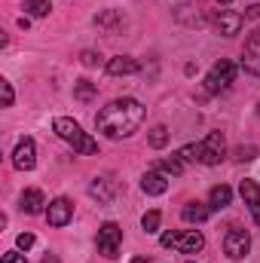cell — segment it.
Here are the masks:
<instances>
[{
  "label": "cell",
  "instance_id": "11",
  "mask_svg": "<svg viewBox=\"0 0 260 263\" xmlns=\"http://www.w3.org/2000/svg\"><path fill=\"white\" fill-rule=\"evenodd\" d=\"M12 165H15L18 172H31V168L37 165L34 141H31V138H22V141H18V147H15V153H12Z\"/></svg>",
  "mask_w": 260,
  "mask_h": 263
},
{
  "label": "cell",
  "instance_id": "9",
  "mask_svg": "<svg viewBox=\"0 0 260 263\" xmlns=\"http://www.w3.org/2000/svg\"><path fill=\"white\" fill-rule=\"evenodd\" d=\"M70 217H73V205H70V199L59 196L49 202V211H46V220H49V227H67L70 223Z\"/></svg>",
  "mask_w": 260,
  "mask_h": 263
},
{
  "label": "cell",
  "instance_id": "21",
  "mask_svg": "<svg viewBox=\"0 0 260 263\" xmlns=\"http://www.w3.org/2000/svg\"><path fill=\"white\" fill-rule=\"evenodd\" d=\"M25 12H31V15H49V9H52V3L49 0H25V6H22Z\"/></svg>",
  "mask_w": 260,
  "mask_h": 263
},
{
  "label": "cell",
  "instance_id": "22",
  "mask_svg": "<svg viewBox=\"0 0 260 263\" xmlns=\"http://www.w3.org/2000/svg\"><path fill=\"white\" fill-rule=\"evenodd\" d=\"M147 141H150V147H156V150L165 147V144H169V129H165V126H153Z\"/></svg>",
  "mask_w": 260,
  "mask_h": 263
},
{
  "label": "cell",
  "instance_id": "5",
  "mask_svg": "<svg viewBox=\"0 0 260 263\" xmlns=\"http://www.w3.org/2000/svg\"><path fill=\"white\" fill-rule=\"evenodd\" d=\"M120 245H123V230H120V223H114V220L101 223V230H98V254L114 260V257L120 254Z\"/></svg>",
  "mask_w": 260,
  "mask_h": 263
},
{
  "label": "cell",
  "instance_id": "6",
  "mask_svg": "<svg viewBox=\"0 0 260 263\" xmlns=\"http://www.w3.org/2000/svg\"><path fill=\"white\" fill-rule=\"evenodd\" d=\"M159 242H162V248H178V251H184V254H196V251H202V245H205L202 233H196V230H187V233H165Z\"/></svg>",
  "mask_w": 260,
  "mask_h": 263
},
{
  "label": "cell",
  "instance_id": "2",
  "mask_svg": "<svg viewBox=\"0 0 260 263\" xmlns=\"http://www.w3.org/2000/svg\"><path fill=\"white\" fill-rule=\"evenodd\" d=\"M52 129H55V135H59L62 141H67L77 153H83V156H95V153H98V144L80 129V123H73V120H67V117H59V120L52 123Z\"/></svg>",
  "mask_w": 260,
  "mask_h": 263
},
{
  "label": "cell",
  "instance_id": "8",
  "mask_svg": "<svg viewBox=\"0 0 260 263\" xmlns=\"http://www.w3.org/2000/svg\"><path fill=\"white\" fill-rule=\"evenodd\" d=\"M211 25H214V31H217V34L233 37V34H239V31H242L245 15H239V12H233V9H220V12H214V15H211Z\"/></svg>",
  "mask_w": 260,
  "mask_h": 263
},
{
  "label": "cell",
  "instance_id": "7",
  "mask_svg": "<svg viewBox=\"0 0 260 263\" xmlns=\"http://www.w3.org/2000/svg\"><path fill=\"white\" fill-rule=\"evenodd\" d=\"M248 248H251V236H248L245 230L233 227V230L227 233V239H224V251H227V257H230V260H242V257L248 254Z\"/></svg>",
  "mask_w": 260,
  "mask_h": 263
},
{
  "label": "cell",
  "instance_id": "28",
  "mask_svg": "<svg viewBox=\"0 0 260 263\" xmlns=\"http://www.w3.org/2000/svg\"><path fill=\"white\" fill-rule=\"evenodd\" d=\"M98 59H101V55H98V52H92V49H86V52H83V65H98Z\"/></svg>",
  "mask_w": 260,
  "mask_h": 263
},
{
  "label": "cell",
  "instance_id": "15",
  "mask_svg": "<svg viewBox=\"0 0 260 263\" xmlns=\"http://www.w3.org/2000/svg\"><path fill=\"white\" fill-rule=\"evenodd\" d=\"M43 205H46L43 190L31 187V190H25V193H22V211H28V214H40V211H43Z\"/></svg>",
  "mask_w": 260,
  "mask_h": 263
},
{
  "label": "cell",
  "instance_id": "33",
  "mask_svg": "<svg viewBox=\"0 0 260 263\" xmlns=\"http://www.w3.org/2000/svg\"><path fill=\"white\" fill-rule=\"evenodd\" d=\"M257 117H260V104H257Z\"/></svg>",
  "mask_w": 260,
  "mask_h": 263
},
{
  "label": "cell",
  "instance_id": "4",
  "mask_svg": "<svg viewBox=\"0 0 260 263\" xmlns=\"http://www.w3.org/2000/svg\"><path fill=\"white\" fill-rule=\"evenodd\" d=\"M224 156H227V141H224L220 132H208L205 141L196 147V159H199L202 165H220Z\"/></svg>",
  "mask_w": 260,
  "mask_h": 263
},
{
  "label": "cell",
  "instance_id": "12",
  "mask_svg": "<svg viewBox=\"0 0 260 263\" xmlns=\"http://www.w3.org/2000/svg\"><path fill=\"white\" fill-rule=\"evenodd\" d=\"M239 193L245 199V205H248L254 223H260V184L257 181H242V184H239Z\"/></svg>",
  "mask_w": 260,
  "mask_h": 263
},
{
  "label": "cell",
  "instance_id": "14",
  "mask_svg": "<svg viewBox=\"0 0 260 263\" xmlns=\"http://www.w3.org/2000/svg\"><path fill=\"white\" fill-rule=\"evenodd\" d=\"M138 70H141V65L135 59H129V55H117V59L107 62V73L110 77H126V73H138Z\"/></svg>",
  "mask_w": 260,
  "mask_h": 263
},
{
  "label": "cell",
  "instance_id": "18",
  "mask_svg": "<svg viewBox=\"0 0 260 263\" xmlns=\"http://www.w3.org/2000/svg\"><path fill=\"white\" fill-rule=\"evenodd\" d=\"M230 202H233V190H230L227 184H217V187H211V196H208V205H211L214 211L227 208Z\"/></svg>",
  "mask_w": 260,
  "mask_h": 263
},
{
  "label": "cell",
  "instance_id": "20",
  "mask_svg": "<svg viewBox=\"0 0 260 263\" xmlns=\"http://www.w3.org/2000/svg\"><path fill=\"white\" fill-rule=\"evenodd\" d=\"M98 95V86L95 83H89V80H77L73 83V98L77 101H92Z\"/></svg>",
  "mask_w": 260,
  "mask_h": 263
},
{
  "label": "cell",
  "instance_id": "17",
  "mask_svg": "<svg viewBox=\"0 0 260 263\" xmlns=\"http://www.w3.org/2000/svg\"><path fill=\"white\" fill-rule=\"evenodd\" d=\"M89 193L98 199L101 205H107V202H114V184H110L107 178H95L92 187H89Z\"/></svg>",
  "mask_w": 260,
  "mask_h": 263
},
{
  "label": "cell",
  "instance_id": "25",
  "mask_svg": "<svg viewBox=\"0 0 260 263\" xmlns=\"http://www.w3.org/2000/svg\"><path fill=\"white\" fill-rule=\"evenodd\" d=\"M254 153H257L254 147H239V150H236V159L245 162V159H254Z\"/></svg>",
  "mask_w": 260,
  "mask_h": 263
},
{
  "label": "cell",
  "instance_id": "13",
  "mask_svg": "<svg viewBox=\"0 0 260 263\" xmlns=\"http://www.w3.org/2000/svg\"><path fill=\"white\" fill-rule=\"evenodd\" d=\"M141 187H144V193H147V196H162V193L169 190V178H165L162 172H156V168H153V172H147V175L141 178Z\"/></svg>",
  "mask_w": 260,
  "mask_h": 263
},
{
  "label": "cell",
  "instance_id": "26",
  "mask_svg": "<svg viewBox=\"0 0 260 263\" xmlns=\"http://www.w3.org/2000/svg\"><path fill=\"white\" fill-rule=\"evenodd\" d=\"M15 245H18V248H22V251H28V248H31V245H34V236H31V233H22V236H18V239H15Z\"/></svg>",
  "mask_w": 260,
  "mask_h": 263
},
{
  "label": "cell",
  "instance_id": "30",
  "mask_svg": "<svg viewBox=\"0 0 260 263\" xmlns=\"http://www.w3.org/2000/svg\"><path fill=\"white\" fill-rule=\"evenodd\" d=\"M248 18H260V3H254V6H248V12H245Z\"/></svg>",
  "mask_w": 260,
  "mask_h": 263
},
{
  "label": "cell",
  "instance_id": "23",
  "mask_svg": "<svg viewBox=\"0 0 260 263\" xmlns=\"http://www.w3.org/2000/svg\"><path fill=\"white\" fill-rule=\"evenodd\" d=\"M159 220H162V214H159V211H147V214L141 217L144 233H156V230H159Z\"/></svg>",
  "mask_w": 260,
  "mask_h": 263
},
{
  "label": "cell",
  "instance_id": "19",
  "mask_svg": "<svg viewBox=\"0 0 260 263\" xmlns=\"http://www.w3.org/2000/svg\"><path fill=\"white\" fill-rule=\"evenodd\" d=\"M156 172H162L165 178H178V175H184V159H181V156L159 159V162H156Z\"/></svg>",
  "mask_w": 260,
  "mask_h": 263
},
{
  "label": "cell",
  "instance_id": "27",
  "mask_svg": "<svg viewBox=\"0 0 260 263\" xmlns=\"http://www.w3.org/2000/svg\"><path fill=\"white\" fill-rule=\"evenodd\" d=\"M0 263H28L25 260V254H18V251H9V254H3V260Z\"/></svg>",
  "mask_w": 260,
  "mask_h": 263
},
{
  "label": "cell",
  "instance_id": "16",
  "mask_svg": "<svg viewBox=\"0 0 260 263\" xmlns=\"http://www.w3.org/2000/svg\"><path fill=\"white\" fill-rule=\"evenodd\" d=\"M208 214H211V205H202V202H187L184 211H181V217H184L187 223H202Z\"/></svg>",
  "mask_w": 260,
  "mask_h": 263
},
{
  "label": "cell",
  "instance_id": "29",
  "mask_svg": "<svg viewBox=\"0 0 260 263\" xmlns=\"http://www.w3.org/2000/svg\"><path fill=\"white\" fill-rule=\"evenodd\" d=\"M193 153H196V147H193V144H190V147H184V150H181V153H178V156H181V159H184V162H193V159H196Z\"/></svg>",
  "mask_w": 260,
  "mask_h": 263
},
{
  "label": "cell",
  "instance_id": "32",
  "mask_svg": "<svg viewBox=\"0 0 260 263\" xmlns=\"http://www.w3.org/2000/svg\"><path fill=\"white\" fill-rule=\"evenodd\" d=\"M217 3H233V0H217Z\"/></svg>",
  "mask_w": 260,
  "mask_h": 263
},
{
  "label": "cell",
  "instance_id": "3",
  "mask_svg": "<svg viewBox=\"0 0 260 263\" xmlns=\"http://www.w3.org/2000/svg\"><path fill=\"white\" fill-rule=\"evenodd\" d=\"M233 80H236V65H233L230 59H220V62H214L211 70H208L205 89H208L211 95H217V92H227V89L233 86Z\"/></svg>",
  "mask_w": 260,
  "mask_h": 263
},
{
  "label": "cell",
  "instance_id": "1",
  "mask_svg": "<svg viewBox=\"0 0 260 263\" xmlns=\"http://www.w3.org/2000/svg\"><path fill=\"white\" fill-rule=\"evenodd\" d=\"M141 123H144V107L135 98H117L107 107H101L98 117H95L98 132L107 135V138H114V141L117 138H129Z\"/></svg>",
  "mask_w": 260,
  "mask_h": 263
},
{
  "label": "cell",
  "instance_id": "31",
  "mask_svg": "<svg viewBox=\"0 0 260 263\" xmlns=\"http://www.w3.org/2000/svg\"><path fill=\"white\" fill-rule=\"evenodd\" d=\"M43 263H59V257H55V254H46V257H43Z\"/></svg>",
  "mask_w": 260,
  "mask_h": 263
},
{
  "label": "cell",
  "instance_id": "24",
  "mask_svg": "<svg viewBox=\"0 0 260 263\" xmlns=\"http://www.w3.org/2000/svg\"><path fill=\"white\" fill-rule=\"evenodd\" d=\"M0 89H3V107H12V86L3 80V83H0Z\"/></svg>",
  "mask_w": 260,
  "mask_h": 263
},
{
  "label": "cell",
  "instance_id": "10",
  "mask_svg": "<svg viewBox=\"0 0 260 263\" xmlns=\"http://www.w3.org/2000/svg\"><path fill=\"white\" fill-rule=\"evenodd\" d=\"M242 67L248 73L260 77V31H254L248 40H245V49H242Z\"/></svg>",
  "mask_w": 260,
  "mask_h": 263
}]
</instances>
